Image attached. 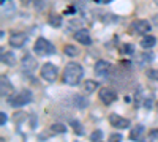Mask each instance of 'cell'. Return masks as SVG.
Here are the masks:
<instances>
[{
  "label": "cell",
  "mask_w": 158,
  "mask_h": 142,
  "mask_svg": "<svg viewBox=\"0 0 158 142\" xmlns=\"http://www.w3.org/2000/svg\"><path fill=\"white\" fill-rule=\"evenodd\" d=\"M131 29H133L136 33H141V35H146L150 32V22L146 21V19H138L133 22V25H131Z\"/></svg>",
  "instance_id": "obj_9"
},
{
  "label": "cell",
  "mask_w": 158,
  "mask_h": 142,
  "mask_svg": "<svg viewBox=\"0 0 158 142\" xmlns=\"http://www.w3.org/2000/svg\"><path fill=\"white\" fill-rule=\"evenodd\" d=\"M98 96H100V99L104 103V104H112V103L117 99V93L114 92L112 88H109V87H103V88H100Z\"/></svg>",
  "instance_id": "obj_5"
},
{
  "label": "cell",
  "mask_w": 158,
  "mask_h": 142,
  "mask_svg": "<svg viewBox=\"0 0 158 142\" xmlns=\"http://www.w3.org/2000/svg\"><path fill=\"white\" fill-rule=\"evenodd\" d=\"M2 3H5V0H2Z\"/></svg>",
  "instance_id": "obj_33"
},
{
  "label": "cell",
  "mask_w": 158,
  "mask_h": 142,
  "mask_svg": "<svg viewBox=\"0 0 158 142\" xmlns=\"http://www.w3.org/2000/svg\"><path fill=\"white\" fill-rule=\"evenodd\" d=\"M82 76H84V68L79 65V63H68L67 67H65V71H63V76H62V79H63V84H67V85H79L82 81Z\"/></svg>",
  "instance_id": "obj_1"
},
{
  "label": "cell",
  "mask_w": 158,
  "mask_h": 142,
  "mask_svg": "<svg viewBox=\"0 0 158 142\" xmlns=\"http://www.w3.org/2000/svg\"><path fill=\"white\" fill-rule=\"evenodd\" d=\"M101 137H103L101 131H94V133H92V140H94V142H100Z\"/></svg>",
  "instance_id": "obj_25"
},
{
  "label": "cell",
  "mask_w": 158,
  "mask_h": 142,
  "mask_svg": "<svg viewBox=\"0 0 158 142\" xmlns=\"http://www.w3.org/2000/svg\"><path fill=\"white\" fill-rule=\"evenodd\" d=\"M74 40H76L77 43L84 44V46H89V44H92V38H90V33H89L87 30H84V29H79V30H76V33H74Z\"/></svg>",
  "instance_id": "obj_11"
},
{
  "label": "cell",
  "mask_w": 158,
  "mask_h": 142,
  "mask_svg": "<svg viewBox=\"0 0 158 142\" xmlns=\"http://www.w3.org/2000/svg\"><path fill=\"white\" fill-rule=\"evenodd\" d=\"M144 134H146L144 126H142V125H136L133 130H131V133H130V139H131V140H141Z\"/></svg>",
  "instance_id": "obj_13"
},
{
  "label": "cell",
  "mask_w": 158,
  "mask_h": 142,
  "mask_svg": "<svg viewBox=\"0 0 158 142\" xmlns=\"http://www.w3.org/2000/svg\"><path fill=\"white\" fill-rule=\"evenodd\" d=\"M108 142H122V134H118V133H114L108 137Z\"/></svg>",
  "instance_id": "obj_21"
},
{
  "label": "cell",
  "mask_w": 158,
  "mask_h": 142,
  "mask_svg": "<svg viewBox=\"0 0 158 142\" xmlns=\"http://www.w3.org/2000/svg\"><path fill=\"white\" fill-rule=\"evenodd\" d=\"M25 40H27L25 33H22V32H13L10 35V38H8V43L13 47H22L24 43H25Z\"/></svg>",
  "instance_id": "obj_8"
},
{
  "label": "cell",
  "mask_w": 158,
  "mask_h": 142,
  "mask_svg": "<svg viewBox=\"0 0 158 142\" xmlns=\"http://www.w3.org/2000/svg\"><path fill=\"white\" fill-rule=\"evenodd\" d=\"M63 52L67 54V55H70V57H74V55H77V52H79V51H77L74 46L68 44V46H65V47H63Z\"/></svg>",
  "instance_id": "obj_18"
},
{
  "label": "cell",
  "mask_w": 158,
  "mask_h": 142,
  "mask_svg": "<svg viewBox=\"0 0 158 142\" xmlns=\"http://www.w3.org/2000/svg\"><path fill=\"white\" fill-rule=\"evenodd\" d=\"M0 119H2V122H0L2 125H5V123H6V115H5V112H2V114H0Z\"/></svg>",
  "instance_id": "obj_26"
},
{
  "label": "cell",
  "mask_w": 158,
  "mask_h": 142,
  "mask_svg": "<svg viewBox=\"0 0 158 142\" xmlns=\"http://www.w3.org/2000/svg\"><path fill=\"white\" fill-rule=\"evenodd\" d=\"M0 93H2L3 98H8V101H11L13 98H15V88H13V85L10 84V81L6 79L5 76H2V84H0Z\"/></svg>",
  "instance_id": "obj_6"
},
{
  "label": "cell",
  "mask_w": 158,
  "mask_h": 142,
  "mask_svg": "<svg viewBox=\"0 0 158 142\" xmlns=\"http://www.w3.org/2000/svg\"><path fill=\"white\" fill-rule=\"evenodd\" d=\"M36 65H38V63H36V59L32 57L30 54L24 55L22 60H21V68H22L24 73H33L35 68H36Z\"/></svg>",
  "instance_id": "obj_7"
},
{
  "label": "cell",
  "mask_w": 158,
  "mask_h": 142,
  "mask_svg": "<svg viewBox=\"0 0 158 142\" xmlns=\"http://www.w3.org/2000/svg\"><path fill=\"white\" fill-rule=\"evenodd\" d=\"M95 2H98V3H109V2H112V0H95Z\"/></svg>",
  "instance_id": "obj_30"
},
{
  "label": "cell",
  "mask_w": 158,
  "mask_h": 142,
  "mask_svg": "<svg viewBox=\"0 0 158 142\" xmlns=\"http://www.w3.org/2000/svg\"><path fill=\"white\" fill-rule=\"evenodd\" d=\"M147 76L153 81H158V70H147Z\"/></svg>",
  "instance_id": "obj_24"
},
{
  "label": "cell",
  "mask_w": 158,
  "mask_h": 142,
  "mask_svg": "<svg viewBox=\"0 0 158 142\" xmlns=\"http://www.w3.org/2000/svg\"><path fill=\"white\" fill-rule=\"evenodd\" d=\"M2 62L8 67H13L16 63V55L13 52H2Z\"/></svg>",
  "instance_id": "obj_15"
},
{
  "label": "cell",
  "mask_w": 158,
  "mask_h": 142,
  "mask_svg": "<svg viewBox=\"0 0 158 142\" xmlns=\"http://www.w3.org/2000/svg\"><path fill=\"white\" fill-rule=\"evenodd\" d=\"M150 136H152V137H158V130H153V131L150 133Z\"/></svg>",
  "instance_id": "obj_29"
},
{
  "label": "cell",
  "mask_w": 158,
  "mask_h": 142,
  "mask_svg": "<svg viewBox=\"0 0 158 142\" xmlns=\"http://www.w3.org/2000/svg\"><path fill=\"white\" fill-rule=\"evenodd\" d=\"M97 87H98V84H97L95 81H85V82L82 84V88H84V92H85V93H92V92H95Z\"/></svg>",
  "instance_id": "obj_16"
},
{
  "label": "cell",
  "mask_w": 158,
  "mask_h": 142,
  "mask_svg": "<svg viewBox=\"0 0 158 142\" xmlns=\"http://www.w3.org/2000/svg\"><path fill=\"white\" fill-rule=\"evenodd\" d=\"M155 43H156V40H155V36H152V35H146V36L141 40L142 49H152V47L155 46Z\"/></svg>",
  "instance_id": "obj_14"
},
{
  "label": "cell",
  "mask_w": 158,
  "mask_h": 142,
  "mask_svg": "<svg viewBox=\"0 0 158 142\" xmlns=\"http://www.w3.org/2000/svg\"><path fill=\"white\" fill-rule=\"evenodd\" d=\"M153 2H155V5H158V0H153Z\"/></svg>",
  "instance_id": "obj_32"
},
{
  "label": "cell",
  "mask_w": 158,
  "mask_h": 142,
  "mask_svg": "<svg viewBox=\"0 0 158 142\" xmlns=\"http://www.w3.org/2000/svg\"><path fill=\"white\" fill-rule=\"evenodd\" d=\"M65 13H67V14H73V13H74V8L71 6V8H68V10L65 11Z\"/></svg>",
  "instance_id": "obj_28"
},
{
  "label": "cell",
  "mask_w": 158,
  "mask_h": 142,
  "mask_svg": "<svg viewBox=\"0 0 158 142\" xmlns=\"http://www.w3.org/2000/svg\"><path fill=\"white\" fill-rule=\"evenodd\" d=\"M33 51L38 55H51V54L56 52V47L52 46L51 41H48L46 38H38V40L35 41Z\"/></svg>",
  "instance_id": "obj_2"
},
{
  "label": "cell",
  "mask_w": 158,
  "mask_h": 142,
  "mask_svg": "<svg viewBox=\"0 0 158 142\" xmlns=\"http://www.w3.org/2000/svg\"><path fill=\"white\" fill-rule=\"evenodd\" d=\"M32 96L33 95H32L30 90H22V92H19L10 103H11V106H15V108H21V106L29 104V103L32 101Z\"/></svg>",
  "instance_id": "obj_3"
},
{
  "label": "cell",
  "mask_w": 158,
  "mask_h": 142,
  "mask_svg": "<svg viewBox=\"0 0 158 142\" xmlns=\"http://www.w3.org/2000/svg\"><path fill=\"white\" fill-rule=\"evenodd\" d=\"M49 24L52 25V27H60L62 18H60V16H56V14H51V16H49Z\"/></svg>",
  "instance_id": "obj_19"
},
{
  "label": "cell",
  "mask_w": 158,
  "mask_h": 142,
  "mask_svg": "<svg viewBox=\"0 0 158 142\" xmlns=\"http://www.w3.org/2000/svg\"><path fill=\"white\" fill-rule=\"evenodd\" d=\"M109 70H111V63L106 60H98L95 63V73L98 76H106L109 73Z\"/></svg>",
  "instance_id": "obj_12"
},
{
  "label": "cell",
  "mask_w": 158,
  "mask_h": 142,
  "mask_svg": "<svg viewBox=\"0 0 158 142\" xmlns=\"http://www.w3.org/2000/svg\"><path fill=\"white\" fill-rule=\"evenodd\" d=\"M70 125L74 128V131H76V134H79V136H81L82 134V131H84V128L81 126V125H79V122L77 120H71L70 122Z\"/></svg>",
  "instance_id": "obj_20"
},
{
  "label": "cell",
  "mask_w": 158,
  "mask_h": 142,
  "mask_svg": "<svg viewBox=\"0 0 158 142\" xmlns=\"http://www.w3.org/2000/svg\"><path fill=\"white\" fill-rule=\"evenodd\" d=\"M139 59H142V60H141L142 63H144V62L149 63V62H152V60H153V55H152V54H141V55H139Z\"/></svg>",
  "instance_id": "obj_23"
},
{
  "label": "cell",
  "mask_w": 158,
  "mask_h": 142,
  "mask_svg": "<svg viewBox=\"0 0 158 142\" xmlns=\"http://www.w3.org/2000/svg\"><path fill=\"white\" fill-rule=\"evenodd\" d=\"M109 122L114 128H118V130H125V128L130 126V122L123 117H120V115H117V114H111L109 115Z\"/></svg>",
  "instance_id": "obj_10"
},
{
  "label": "cell",
  "mask_w": 158,
  "mask_h": 142,
  "mask_svg": "<svg viewBox=\"0 0 158 142\" xmlns=\"http://www.w3.org/2000/svg\"><path fill=\"white\" fill-rule=\"evenodd\" d=\"M147 142H152V140H147Z\"/></svg>",
  "instance_id": "obj_34"
},
{
  "label": "cell",
  "mask_w": 158,
  "mask_h": 142,
  "mask_svg": "<svg viewBox=\"0 0 158 142\" xmlns=\"http://www.w3.org/2000/svg\"><path fill=\"white\" fill-rule=\"evenodd\" d=\"M152 21H153V24H155L156 27H158V14H155V16L152 18Z\"/></svg>",
  "instance_id": "obj_27"
},
{
  "label": "cell",
  "mask_w": 158,
  "mask_h": 142,
  "mask_svg": "<svg viewBox=\"0 0 158 142\" xmlns=\"http://www.w3.org/2000/svg\"><path fill=\"white\" fill-rule=\"evenodd\" d=\"M122 52L123 54H135V47L131 44H123L122 46Z\"/></svg>",
  "instance_id": "obj_22"
},
{
  "label": "cell",
  "mask_w": 158,
  "mask_h": 142,
  "mask_svg": "<svg viewBox=\"0 0 158 142\" xmlns=\"http://www.w3.org/2000/svg\"><path fill=\"white\" fill-rule=\"evenodd\" d=\"M51 131H54V133H65L67 131V126H65L63 123H59V122H56V123H52L51 125Z\"/></svg>",
  "instance_id": "obj_17"
},
{
  "label": "cell",
  "mask_w": 158,
  "mask_h": 142,
  "mask_svg": "<svg viewBox=\"0 0 158 142\" xmlns=\"http://www.w3.org/2000/svg\"><path fill=\"white\" fill-rule=\"evenodd\" d=\"M57 74H59V70L56 65L52 63H44L43 68H41V77L48 82H54L57 79Z\"/></svg>",
  "instance_id": "obj_4"
},
{
  "label": "cell",
  "mask_w": 158,
  "mask_h": 142,
  "mask_svg": "<svg viewBox=\"0 0 158 142\" xmlns=\"http://www.w3.org/2000/svg\"><path fill=\"white\" fill-rule=\"evenodd\" d=\"M21 2H22L24 5H27V3H30V2H32V0H21Z\"/></svg>",
  "instance_id": "obj_31"
}]
</instances>
